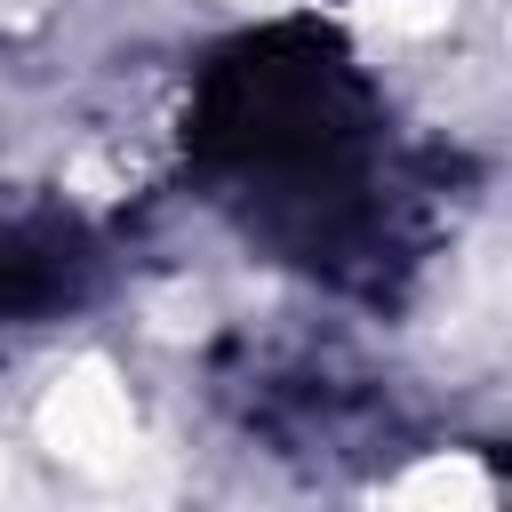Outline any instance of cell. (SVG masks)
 Segmentation results:
<instances>
[{
    "mask_svg": "<svg viewBox=\"0 0 512 512\" xmlns=\"http://www.w3.org/2000/svg\"><path fill=\"white\" fill-rule=\"evenodd\" d=\"M96 248L72 216H8L0 224V320H56L80 304Z\"/></svg>",
    "mask_w": 512,
    "mask_h": 512,
    "instance_id": "1",
    "label": "cell"
}]
</instances>
